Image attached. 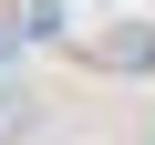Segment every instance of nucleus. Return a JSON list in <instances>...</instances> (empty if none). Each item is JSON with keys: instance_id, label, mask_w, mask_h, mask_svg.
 Returning a JSON list of instances; mask_svg holds the SVG:
<instances>
[{"instance_id": "nucleus-1", "label": "nucleus", "mask_w": 155, "mask_h": 145, "mask_svg": "<svg viewBox=\"0 0 155 145\" xmlns=\"http://www.w3.org/2000/svg\"><path fill=\"white\" fill-rule=\"evenodd\" d=\"M31 124H41V104H31V93H21V83H0V145H21V135H31Z\"/></svg>"}]
</instances>
